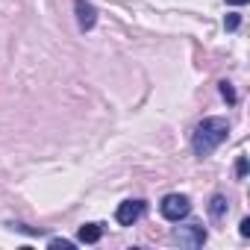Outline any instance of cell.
I'll use <instances>...</instances> for the list:
<instances>
[{
    "label": "cell",
    "mask_w": 250,
    "mask_h": 250,
    "mask_svg": "<svg viewBox=\"0 0 250 250\" xmlns=\"http://www.w3.org/2000/svg\"><path fill=\"white\" fill-rule=\"evenodd\" d=\"M142 215H145V203L142 200H124L118 206V212H115V218H118L121 227H133Z\"/></svg>",
    "instance_id": "3"
},
{
    "label": "cell",
    "mask_w": 250,
    "mask_h": 250,
    "mask_svg": "<svg viewBox=\"0 0 250 250\" xmlns=\"http://www.w3.org/2000/svg\"><path fill=\"white\" fill-rule=\"evenodd\" d=\"M74 12H77V21H80L83 30H91V27L97 24V9H94L91 3H85V0H77V3H74Z\"/></svg>",
    "instance_id": "5"
},
{
    "label": "cell",
    "mask_w": 250,
    "mask_h": 250,
    "mask_svg": "<svg viewBox=\"0 0 250 250\" xmlns=\"http://www.w3.org/2000/svg\"><path fill=\"white\" fill-rule=\"evenodd\" d=\"M209 212H212V218H224V212H227V197L215 194L212 203H209Z\"/></svg>",
    "instance_id": "7"
},
{
    "label": "cell",
    "mask_w": 250,
    "mask_h": 250,
    "mask_svg": "<svg viewBox=\"0 0 250 250\" xmlns=\"http://www.w3.org/2000/svg\"><path fill=\"white\" fill-rule=\"evenodd\" d=\"M221 94H224V97H227V100H229V103H235V91H232V85H229V83H227V80H224V83H221Z\"/></svg>",
    "instance_id": "9"
},
{
    "label": "cell",
    "mask_w": 250,
    "mask_h": 250,
    "mask_svg": "<svg viewBox=\"0 0 250 250\" xmlns=\"http://www.w3.org/2000/svg\"><path fill=\"white\" fill-rule=\"evenodd\" d=\"M159 212H162V218H168V221H183V218L191 212V200H188L186 194H165L162 203H159Z\"/></svg>",
    "instance_id": "2"
},
{
    "label": "cell",
    "mask_w": 250,
    "mask_h": 250,
    "mask_svg": "<svg viewBox=\"0 0 250 250\" xmlns=\"http://www.w3.org/2000/svg\"><path fill=\"white\" fill-rule=\"evenodd\" d=\"M241 235H250V221H247V218L241 221Z\"/></svg>",
    "instance_id": "12"
},
{
    "label": "cell",
    "mask_w": 250,
    "mask_h": 250,
    "mask_svg": "<svg viewBox=\"0 0 250 250\" xmlns=\"http://www.w3.org/2000/svg\"><path fill=\"white\" fill-rule=\"evenodd\" d=\"M227 133H229L227 118H203V121L197 124L194 136H191V147H194V153H197V156H209V153L227 139Z\"/></svg>",
    "instance_id": "1"
},
{
    "label": "cell",
    "mask_w": 250,
    "mask_h": 250,
    "mask_svg": "<svg viewBox=\"0 0 250 250\" xmlns=\"http://www.w3.org/2000/svg\"><path fill=\"white\" fill-rule=\"evenodd\" d=\"M238 24H241V18H238L235 12H229V15L224 18V27H227V30H238Z\"/></svg>",
    "instance_id": "8"
},
{
    "label": "cell",
    "mask_w": 250,
    "mask_h": 250,
    "mask_svg": "<svg viewBox=\"0 0 250 250\" xmlns=\"http://www.w3.org/2000/svg\"><path fill=\"white\" fill-rule=\"evenodd\" d=\"M177 241L183 247H200L206 241V229L200 224H188V227H180L177 229Z\"/></svg>",
    "instance_id": "4"
},
{
    "label": "cell",
    "mask_w": 250,
    "mask_h": 250,
    "mask_svg": "<svg viewBox=\"0 0 250 250\" xmlns=\"http://www.w3.org/2000/svg\"><path fill=\"white\" fill-rule=\"evenodd\" d=\"M235 174H238V177H247V159H244V156L235 162Z\"/></svg>",
    "instance_id": "10"
},
{
    "label": "cell",
    "mask_w": 250,
    "mask_h": 250,
    "mask_svg": "<svg viewBox=\"0 0 250 250\" xmlns=\"http://www.w3.org/2000/svg\"><path fill=\"white\" fill-rule=\"evenodd\" d=\"M100 235H103L100 224H83L80 232H77V241H83V244H94V241H100Z\"/></svg>",
    "instance_id": "6"
},
{
    "label": "cell",
    "mask_w": 250,
    "mask_h": 250,
    "mask_svg": "<svg viewBox=\"0 0 250 250\" xmlns=\"http://www.w3.org/2000/svg\"><path fill=\"white\" fill-rule=\"evenodd\" d=\"M227 3H232V6H244L247 0H227Z\"/></svg>",
    "instance_id": "13"
},
{
    "label": "cell",
    "mask_w": 250,
    "mask_h": 250,
    "mask_svg": "<svg viewBox=\"0 0 250 250\" xmlns=\"http://www.w3.org/2000/svg\"><path fill=\"white\" fill-rule=\"evenodd\" d=\"M50 247H65V250H71V247H74V241H65V238H53V241H50Z\"/></svg>",
    "instance_id": "11"
}]
</instances>
